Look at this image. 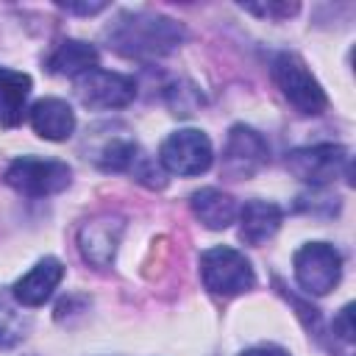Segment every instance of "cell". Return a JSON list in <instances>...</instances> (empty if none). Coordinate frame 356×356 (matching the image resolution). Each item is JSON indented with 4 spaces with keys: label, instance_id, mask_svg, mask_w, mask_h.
I'll list each match as a JSON object with an SVG mask.
<instances>
[{
    "label": "cell",
    "instance_id": "obj_1",
    "mask_svg": "<svg viewBox=\"0 0 356 356\" xmlns=\"http://www.w3.org/2000/svg\"><path fill=\"white\" fill-rule=\"evenodd\" d=\"M186 31L178 19L156 14V11H120L103 31L106 44L125 56L139 61H153L175 47H181Z\"/></svg>",
    "mask_w": 356,
    "mask_h": 356
},
{
    "label": "cell",
    "instance_id": "obj_2",
    "mask_svg": "<svg viewBox=\"0 0 356 356\" xmlns=\"http://www.w3.org/2000/svg\"><path fill=\"white\" fill-rule=\"evenodd\" d=\"M273 81L281 89L284 100L306 117H317L328 108V97L323 92V86L317 83V78L312 75V70L306 67V61L295 53H278L273 61Z\"/></svg>",
    "mask_w": 356,
    "mask_h": 356
},
{
    "label": "cell",
    "instance_id": "obj_3",
    "mask_svg": "<svg viewBox=\"0 0 356 356\" xmlns=\"http://www.w3.org/2000/svg\"><path fill=\"white\" fill-rule=\"evenodd\" d=\"M200 281L211 295L220 298H234L256 284V273L245 253L228 245H217L200 253Z\"/></svg>",
    "mask_w": 356,
    "mask_h": 356
},
{
    "label": "cell",
    "instance_id": "obj_4",
    "mask_svg": "<svg viewBox=\"0 0 356 356\" xmlns=\"http://www.w3.org/2000/svg\"><path fill=\"white\" fill-rule=\"evenodd\" d=\"M3 181L28 197H47L58 195L70 186L72 170L58 159H39V156H19L6 167Z\"/></svg>",
    "mask_w": 356,
    "mask_h": 356
},
{
    "label": "cell",
    "instance_id": "obj_5",
    "mask_svg": "<svg viewBox=\"0 0 356 356\" xmlns=\"http://www.w3.org/2000/svg\"><path fill=\"white\" fill-rule=\"evenodd\" d=\"M286 170L303 184L325 186L339 175L345 178L350 175V153L345 145H334V142L295 147L292 153H286Z\"/></svg>",
    "mask_w": 356,
    "mask_h": 356
},
{
    "label": "cell",
    "instance_id": "obj_6",
    "mask_svg": "<svg viewBox=\"0 0 356 356\" xmlns=\"http://www.w3.org/2000/svg\"><path fill=\"white\" fill-rule=\"evenodd\" d=\"M295 281L309 295H328L342 278V256L328 242H306L292 256Z\"/></svg>",
    "mask_w": 356,
    "mask_h": 356
},
{
    "label": "cell",
    "instance_id": "obj_7",
    "mask_svg": "<svg viewBox=\"0 0 356 356\" xmlns=\"http://www.w3.org/2000/svg\"><path fill=\"white\" fill-rule=\"evenodd\" d=\"M211 142L197 128H181L159 147V164L172 175H200L211 167Z\"/></svg>",
    "mask_w": 356,
    "mask_h": 356
},
{
    "label": "cell",
    "instance_id": "obj_8",
    "mask_svg": "<svg viewBox=\"0 0 356 356\" xmlns=\"http://www.w3.org/2000/svg\"><path fill=\"white\" fill-rule=\"evenodd\" d=\"M267 161H270V147L259 131L242 122L228 131V139L222 147V172L228 178L234 181L253 178Z\"/></svg>",
    "mask_w": 356,
    "mask_h": 356
},
{
    "label": "cell",
    "instance_id": "obj_9",
    "mask_svg": "<svg viewBox=\"0 0 356 356\" xmlns=\"http://www.w3.org/2000/svg\"><path fill=\"white\" fill-rule=\"evenodd\" d=\"M75 95L86 108H122L136 97V83L122 72L95 67L75 81Z\"/></svg>",
    "mask_w": 356,
    "mask_h": 356
},
{
    "label": "cell",
    "instance_id": "obj_10",
    "mask_svg": "<svg viewBox=\"0 0 356 356\" xmlns=\"http://www.w3.org/2000/svg\"><path fill=\"white\" fill-rule=\"evenodd\" d=\"M120 234H122V220L120 217H111V214L95 217V220L81 225L78 250L92 267L103 270V267H108L114 261V250H117Z\"/></svg>",
    "mask_w": 356,
    "mask_h": 356
},
{
    "label": "cell",
    "instance_id": "obj_11",
    "mask_svg": "<svg viewBox=\"0 0 356 356\" xmlns=\"http://www.w3.org/2000/svg\"><path fill=\"white\" fill-rule=\"evenodd\" d=\"M64 278V264L56 259V256H44L39 259L22 278L14 281V298L17 303L33 309V306H42L44 300H50V295L56 292V286L61 284Z\"/></svg>",
    "mask_w": 356,
    "mask_h": 356
},
{
    "label": "cell",
    "instance_id": "obj_12",
    "mask_svg": "<svg viewBox=\"0 0 356 356\" xmlns=\"http://www.w3.org/2000/svg\"><path fill=\"white\" fill-rule=\"evenodd\" d=\"M28 122L31 128L50 142H64L72 136L75 131V111L67 100L61 97H42L31 106L28 111Z\"/></svg>",
    "mask_w": 356,
    "mask_h": 356
},
{
    "label": "cell",
    "instance_id": "obj_13",
    "mask_svg": "<svg viewBox=\"0 0 356 356\" xmlns=\"http://www.w3.org/2000/svg\"><path fill=\"white\" fill-rule=\"evenodd\" d=\"M236 217H239V239L248 245H261L281 228L284 211L270 200H248Z\"/></svg>",
    "mask_w": 356,
    "mask_h": 356
},
{
    "label": "cell",
    "instance_id": "obj_14",
    "mask_svg": "<svg viewBox=\"0 0 356 356\" xmlns=\"http://www.w3.org/2000/svg\"><path fill=\"white\" fill-rule=\"evenodd\" d=\"M97 50L89 44V42H81V39H64L58 42L50 56L44 58V67L47 72L53 75H64V78H81L83 72L95 70L97 67Z\"/></svg>",
    "mask_w": 356,
    "mask_h": 356
},
{
    "label": "cell",
    "instance_id": "obj_15",
    "mask_svg": "<svg viewBox=\"0 0 356 356\" xmlns=\"http://www.w3.org/2000/svg\"><path fill=\"white\" fill-rule=\"evenodd\" d=\"M189 206H192V214L209 228V231H222L228 228L236 214H239V206L236 200L222 192V189H214V186H203L197 189L192 197H189Z\"/></svg>",
    "mask_w": 356,
    "mask_h": 356
},
{
    "label": "cell",
    "instance_id": "obj_16",
    "mask_svg": "<svg viewBox=\"0 0 356 356\" xmlns=\"http://www.w3.org/2000/svg\"><path fill=\"white\" fill-rule=\"evenodd\" d=\"M31 86H33V81L28 72L0 67V125L14 128L22 120Z\"/></svg>",
    "mask_w": 356,
    "mask_h": 356
},
{
    "label": "cell",
    "instance_id": "obj_17",
    "mask_svg": "<svg viewBox=\"0 0 356 356\" xmlns=\"http://www.w3.org/2000/svg\"><path fill=\"white\" fill-rule=\"evenodd\" d=\"M136 156H139V145L131 136L117 134V136H106L92 159L106 172H128Z\"/></svg>",
    "mask_w": 356,
    "mask_h": 356
},
{
    "label": "cell",
    "instance_id": "obj_18",
    "mask_svg": "<svg viewBox=\"0 0 356 356\" xmlns=\"http://www.w3.org/2000/svg\"><path fill=\"white\" fill-rule=\"evenodd\" d=\"M136 181H142L145 186H153V189H161L164 186V172H161V167L147 156V153H142L139 150V156L134 159V164H131V170H128Z\"/></svg>",
    "mask_w": 356,
    "mask_h": 356
},
{
    "label": "cell",
    "instance_id": "obj_19",
    "mask_svg": "<svg viewBox=\"0 0 356 356\" xmlns=\"http://www.w3.org/2000/svg\"><path fill=\"white\" fill-rule=\"evenodd\" d=\"M22 337H25V323L14 312L0 309V348H11Z\"/></svg>",
    "mask_w": 356,
    "mask_h": 356
},
{
    "label": "cell",
    "instance_id": "obj_20",
    "mask_svg": "<svg viewBox=\"0 0 356 356\" xmlns=\"http://www.w3.org/2000/svg\"><path fill=\"white\" fill-rule=\"evenodd\" d=\"M245 11H250V14H259V17H270V19H286V17H292V14H298V3H261V6H256V3H250V6H242Z\"/></svg>",
    "mask_w": 356,
    "mask_h": 356
},
{
    "label": "cell",
    "instance_id": "obj_21",
    "mask_svg": "<svg viewBox=\"0 0 356 356\" xmlns=\"http://www.w3.org/2000/svg\"><path fill=\"white\" fill-rule=\"evenodd\" d=\"M334 334L342 339V342H353V306H342L339 314L334 317Z\"/></svg>",
    "mask_w": 356,
    "mask_h": 356
},
{
    "label": "cell",
    "instance_id": "obj_22",
    "mask_svg": "<svg viewBox=\"0 0 356 356\" xmlns=\"http://www.w3.org/2000/svg\"><path fill=\"white\" fill-rule=\"evenodd\" d=\"M58 8H64L67 14H83V17H92V14H100L106 8V3H89V6H75V3H61Z\"/></svg>",
    "mask_w": 356,
    "mask_h": 356
},
{
    "label": "cell",
    "instance_id": "obj_23",
    "mask_svg": "<svg viewBox=\"0 0 356 356\" xmlns=\"http://www.w3.org/2000/svg\"><path fill=\"white\" fill-rule=\"evenodd\" d=\"M239 356H289V353L284 348H278V345H256V348L242 350Z\"/></svg>",
    "mask_w": 356,
    "mask_h": 356
}]
</instances>
